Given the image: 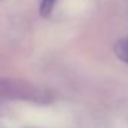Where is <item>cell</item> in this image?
I'll return each instance as SVG.
<instances>
[{"mask_svg":"<svg viewBox=\"0 0 128 128\" xmlns=\"http://www.w3.org/2000/svg\"><path fill=\"white\" fill-rule=\"evenodd\" d=\"M113 50H114L116 56H117L121 61L128 64V36L127 38L120 39L117 42L114 44Z\"/></svg>","mask_w":128,"mask_h":128,"instance_id":"1","label":"cell"},{"mask_svg":"<svg viewBox=\"0 0 128 128\" xmlns=\"http://www.w3.org/2000/svg\"><path fill=\"white\" fill-rule=\"evenodd\" d=\"M56 0H41L40 4V15L42 18H48L54 10Z\"/></svg>","mask_w":128,"mask_h":128,"instance_id":"2","label":"cell"}]
</instances>
